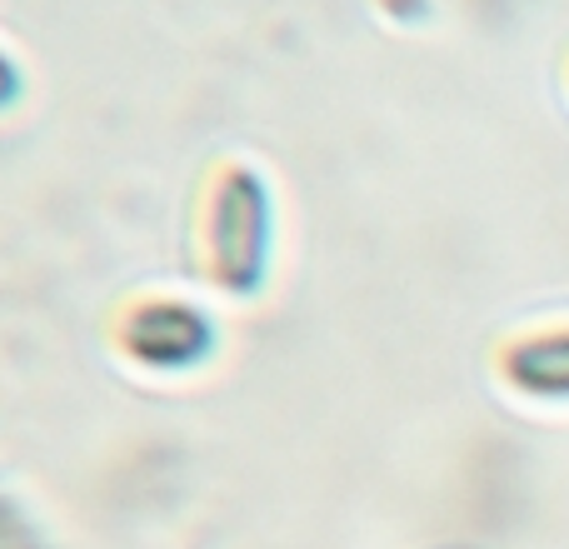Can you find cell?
<instances>
[{
  "instance_id": "1",
  "label": "cell",
  "mask_w": 569,
  "mask_h": 549,
  "mask_svg": "<svg viewBox=\"0 0 569 549\" xmlns=\"http://www.w3.org/2000/svg\"><path fill=\"white\" fill-rule=\"evenodd\" d=\"M270 250H276V200L256 166L216 170V186L206 200V266L210 280L236 300L260 295L270 274Z\"/></svg>"
},
{
  "instance_id": "3",
  "label": "cell",
  "mask_w": 569,
  "mask_h": 549,
  "mask_svg": "<svg viewBox=\"0 0 569 549\" xmlns=\"http://www.w3.org/2000/svg\"><path fill=\"white\" fill-rule=\"evenodd\" d=\"M500 375L530 400H569V325L510 340L500 350Z\"/></svg>"
},
{
  "instance_id": "2",
  "label": "cell",
  "mask_w": 569,
  "mask_h": 549,
  "mask_svg": "<svg viewBox=\"0 0 569 549\" xmlns=\"http://www.w3.org/2000/svg\"><path fill=\"white\" fill-rule=\"evenodd\" d=\"M216 320L190 300L150 295L136 300L116 320V345L126 360H136L150 375H186L216 355Z\"/></svg>"
},
{
  "instance_id": "4",
  "label": "cell",
  "mask_w": 569,
  "mask_h": 549,
  "mask_svg": "<svg viewBox=\"0 0 569 549\" xmlns=\"http://www.w3.org/2000/svg\"><path fill=\"white\" fill-rule=\"evenodd\" d=\"M20 90H26V76H20V66L0 50V110H10L20 100Z\"/></svg>"
},
{
  "instance_id": "5",
  "label": "cell",
  "mask_w": 569,
  "mask_h": 549,
  "mask_svg": "<svg viewBox=\"0 0 569 549\" xmlns=\"http://www.w3.org/2000/svg\"><path fill=\"white\" fill-rule=\"evenodd\" d=\"M375 6L390 20H400V26H420V20L430 16V0H375Z\"/></svg>"
}]
</instances>
